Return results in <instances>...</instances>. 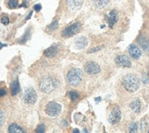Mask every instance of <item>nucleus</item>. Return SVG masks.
<instances>
[{
  "instance_id": "1",
  "label": "nucleus",
  "mask_w": 149,
  "mask_h": 133,
  "mask_svg": "<svg viewBox=\"0 0 149 133\" xmlns=\"http://www.w3.org/2000/svg\"><path fill=\"white\" fill-rule=\"evenodd\" d=\"M38 85H40V88L42 92L44 93H51L53 92L59 85V83L56 79H54L51 76H44L40 79V83H38Z\"/></svg>"
},
{
  "instance_id": "2",
  "label": "nucleus",
  "mask_w": 149,
  "mask_h": 133,
  "mask_svg": "<svg viewBox=\"0 0 149 133\" xmlns=\"http://www.w3.org/2000/svg\"><path fill=\"white\" fill-rule=\"evenodd\" d=\"M124 87L129 92H135L139 88V80L134 75H126L122 80Z\"/></svg>"
},
{
  "instance_id": "3",
  "label": "nucleus",
  "mask_w": 149,
  "mask_h": 133,
  "mask_svg": "<svg viewBox=\"0 0 149 133\" xmlns=\"http://www.w3.org/2000/svg\"><path fill=\"white\" fill-rule=\"evenodd\" d=\"M81 79H82V72L80 69L77 68L70 69L66 75L67 83L72 86L78 85L81 82Z\"/></svg>"
},
{
  "instance_id": "4",
  "label": "nucleus",
  "mask_w": 149,
  "mask_h": 133,
  "mask_svg": "<svg viewBox=\"0 0 149 133\" xmlns=\"http://www.w3.org/2000/svg\"><path fill=\"white\" fill-rule=\"evenodd\" d=\"M61 106L56 102H49L46 106V113L49 117H56L61 113Z\"/></svg>"
},
{
  "instance_id": "5",
  "label": "nucleus",
  "mask_w": 149,
  "mask_h": 133,
  "mask_svg": "<svg viewBox=\"0 0 149 133\" xmlns=\"http://www.w3.org/2000/svg\"><path fill=\"white\" fill-rule=\"evenodd\" d=\"M80 30H81V24L79 22H76L72 25L67 27V28L62 31L61 34L63 37L69 38V37H72V36L77 34V33L80 31Z\"/></svg>"
},
{
  "instance_id": "6",
  "label": "nucleus",
  "mask_w": 149,
  "mask_h": 133,
  "mask_svg": "<svg viewBox=\"0 0 149 133\" xmlns=\"http://www.w3.org/2000/svg\"><path fill=\"white\" fill-rule=\"evenodd\" d=\"M24 101L27 104H34L37 101V93L33 88H28L24 93Z\"/></svg>"
},
{
  "instance_id": "7",
  "label": "nucleus",
  "mask_w": 149,
  "mask_h": 133,
  "mask_svg": "<svg viewBox=\"0 0 149 133\" xmlns=\"http://www.w3.org/2000/svg\"><path fill=\"white\" fill-rule=\"evenodd\" d=\"M120 119H121V110L118 106H115L109 114L108 120L111 124H116L120 121Z\"/></svg>"
},
{
  "instance_id": "8",
  "label": "nucleus",
  "mask_w": 149,
  "mask_h": 133,
  "mask_svg": "<svg viewBox=\"0 0 149 133\" xmlns=\"http://www.w3.org/2000/svg\"><path fill=\"white\" fill-rule=\"evenodd\" d=\"M84 70L88 75H97L101 72V68L99 64L93 62H89L84 66Z\"/></svg>"
},
{
  "instance_id": "9",
  "label": "nucleus",
  "mask_w": 149,
  "mask_h": 133,
  "mask_svg": "<svg viewBox=\"0 0 149 133\" xmlns=\"http://www.w3.org/2000/svg\"><path fill=\"white\" fill-rule=\"evenodd\" d=\"M128 53H129V55H130L133 59L138 60L141 57V55H142V51H141V49L138 47L137 45L131 44L128 47Z\"/></svg>"
},
{
  "instance_id": "10",
  "label": "nucleus",
  "mask_w": 149,
  "mask_h": 133,
  "mask_svg": "<svg viewBox=\"0 0 149 133\" xmlns=\"http://www.w3.org/2000/svg\"><path fill=\"white\" fill-rule=\"evenodd\" d=\"M115 63L122 67H131V61L125 55H118L115 58Z\"/></svg>"
},
{
  "instance_id": "11",
  "label": "nucleus",
  "mask_w": 149,
  "mask_h": 133,
  "mask_svg": "<svg viewBox=\"0 0 149 133\" xmlns=\"http://www.w3.org/2000/svg\"><path fill=\"white\" fill-rule=\"evenodd\" d=\"M83 0H67V6L70 9L76 11L80 9L82 6Z\"/></svg>"
},
{
  "instance_id": "12",
  "label": "nucleus",
  "mask_w": 149,
  "mask_h": 133,
  "mask_svg": "<svg viewBox=\"0 0 149 133\" xmlns=\"http://www.w3.org/2000/svg\"><path fill=\"white\" fill-rule=\"evenodd\" d=\"M75 44L77 49H84L88 45V41L84 36H80L75 39Z\"/></svg>"
},
{
  "instance_id": "13",
  "label": "nucleus",
  "mask_w": 149,
  "mask_h": 133,
  "mask_svg": "<svg viewBox=\"0 0 149 133\" xmlns=\"http://www.w3.org/2000/svg\"><path fill=\"white\" fill-rule=\"evenodd\" d=\"M117 19H118V15H117V12H116L115 10H112L109 13L108 20H109V25L111 28H113V25L117 22Z\"/></svg>"
},
{
  "instance_id": "14",
  "label": "nucleus",
  "mask_w": 149,
  "mask_h": 133,
  "mask_svg": "<svg viewBox=\"0 0 149 133\" xmlns=\"http://www.w3.org/2000/svg\"><path fill=\"white\" fill-rule=\"evenodd\" d=\"M57 53H58V47L53 45V46H50L49 48H48L44 51V55L48 58H52V57L56 56Z\"/></svg>"
},
{
  "instance_id": "15",
  "label": "nucleus",
  "mask_w": 149,
  "mask_h": 133,
  "mask_svg": "<svg viewBox=\"0 0 149 133\" xmlns=\"http://www.w3.org/2000/svg\"><path fill=\"white\" fill-rule=\"evenodd\" d=\"M19 82H18V79H16L13 81V83L10 85V89H11V95L12 96H16L17 93L19 92Z\"/></svg>"
},
{
  "instance_id": "16",
  "label": "nucleus",
  "mask_w": 149,
  "mask_h": 133,
  "mask_svg": "<svg viewBox=\"0 0 149 133\" xmlns=\"http://www.w3.org/2000/svg\"><path fill=\"white\" fill-rule=\"evenodd\" d=\"M8 132H11V133H23L25 132L24 129L20 127V126H18L17 124H11L9 127H8Z\"/></svg>"
},
{
  "instance_id": "17",
  "label": "nucleus",
  "mask_w": 149,
  "mask_h": 133,
  "mask_svg": "<svg viewBox=\"0 0 149 133\" xmlns=\"http://www.w3.org/2000/svg\"><path fill=\"white\" fill-rule=\"evenodd\" d=\"M138 42H139V44H140L141 47L143 48L145 51H146L147 52H149V39H147L145 37H141L138 39Z\"/></svg>"
},
{
  "instance_id": "18",
  "label": "nucleus",
  "mask_w": 149,
  "mask_h": 133,
  "mask_svg": "<svg viewBox=\"0 0 149 133\" xmlns=\"http://www.w3.org/2000/svg\"><path fill=\"white\" fill-rule=\"evenodd\" d=\"M130 106H131V108H132L135 113H139L140 110H141V103H140V101L138 100V99H136V100L133 101V102L130 104Z\"/></svg>"
},
{
  "instance_id": "19",
  "label": "nucleus",
  "mask_w": 149,
  "mask_h": 133,
  "mask_svg": "<svg viewBox=\"0 0 149 133\" xmlns=\"http://www.w3.org/2000/svg\"><path fill=\"white\" fill-rule=\"evenodd\" d=\"M110 0H93V3L95 6L99 8H104L105 6L109 4Z\"/></svg>"
},
{
  "instance_id": "20",
  "label": "nucleus",
  "mask_w": 149,
  "mask_h": 133,
  "mask_svg": "<svg viewBox=\"0 0 149 133\" xmlns=\"http://www.w3.org/2000/svg\"><path fill=\"white\" fill-rule=\"evenodd\" d=\"M68 95H69V97L72 99V101H75L76 99H78V97H79V95H78V93L75 92V91H70L68 93Z\"/></svg>"
},
{
  "instance_id": "21",
  "label": "nucleus",
  "mask_w": 149,
  "mask_h": 133,
  "mask_svg": "<svg viewBox=\"0 0 149 133\" xmlns=\"http://www.w3.org/2000/svg\"><path fill=\"white\" fill-rule=\"evenodd\" d=\"M58 26H59V23H58L57 20H55V21H53L50 25H49V26L47 27V30H50V31H51V30H55L58 28Z\"/></svg>"
},
{
  "instance_id": "22",
  "label": "nucleus",
  "mask_w": 149,
  "mask_h": 133,
  "mask_svg": "<svg viewBox=\"0 0 149 133\" xmlns=\"http://www.w3.org/2000/svg\"><path fill=\"white\" fill-rule=\"evenodd\" d=\"M8 6L10 8H16L17 6V0H9Z\"/></svg>"
},
{
  "instance_id": "23",
  "label": "nucleus",
  "mask_w": 149,
  "mask_h": 133,
  "mask_svg": "<svg viewBox=\"0 0 149 133\" xmlns=\"http://www.w3.org/2000/svg\"><path fill=\"white\" fill-rule=\"evenodd\" d=\"M137 130V124L136 123H133L131 126L129 127V131L130 132H136Z\"/></svg>"
},
{
  "instance_id": "24",
  "label": "nucleus",
  "mask_w": 149,
  "mask_h": 133,
  "mask_svg": "<svg viewBox=\"0 0 149 133\" xmlns=\"http://www.w3.org/2000/svg\"><path fill=\"white\" fill-rule=\"evenodd\" d=\"M5 123V113L3 110L0 109V126H2Z\"/></svg>"
},
{
  "instance_id": "25",
  "label": "nucleus",
  "mask_w": 149,
  "mask_h": 133,
  "mask_svg": "<svg viewBox=\"0 0 149 133\" xmlns=\"http://www.w3.org/2000/svg\"><path fill=\"white\" fill-rule=\"evenodd\" d=\"M37 132H45V126L43 124H40L36 129Z\"/></svg>"
},
{
  "instance_id": "26",
  "label": "nucleus",
  "mask_w": 149,
  "mask_h": 133,
  "mask_svg": "<svg viewBox=\"0 0 149 133\" xmlns=\"http://www.w3.org/2000/svg\"><path fill=\"white\" fill-rule=\"evenodd\" d=\"M1 22H2V24H4V25H8V24L9 23V19H8V17H3V18H1Z\"/></svg>"
},
{
  "instance_id": "27",
  "label": "nucleus",
  "mask_w": 149,
  "mask_h": 133,
  "mask_svg": "<svg viewBox=\"0 0 149 133\" xmlns=\"http://www.w3.org/2000/svg\"><path fill=\"white\" fill-rule=\"evenodd\" d=\"M6 95V90L5 88H0V97Z\"/></svg>"
},
{
  "instance_id": "28",
  "label": "nucleus",
  "mask_w": 149,
  "mask_h": 133,
  "mask_svg": "<svg viewBox=\"0 0 149 133\" xmlns=\"http://www.w3.org/2000/svg\"><path fill=\"white\" fill-rule=\"evenodd\" d=\"M102 49V47H96V48H93V49H92V50H90V53H92V52H96L97 51H100Z\"/></svg>"
},
{
  "instance_id": "29",
  "label": "nucleus",
  "mask_w": 149,
  "mask_h": 133,
  "mask_svg": "<svg viewBox=\"0 0 149 133\" xmlns=\"http://www.w3.org/2000/svg\"><path fill=\"white\" fill-rule=\"evenodd\" d=\"M34 9H35L36 11H40V10L41 9V5H40V4L35 5V6H34Z\"/></svg>"
},
{
  "instance_id": "30",
  "label": "nucleus",
  "mask_w": 149,
  "mask_h": 133,
  "mask_svg": "<svg viewBox=\"0 0 149 133\" xmlns=\"http://www.w3.org/2000/svg\"><path fill=\"white\" fill-rule=\"evenodd\" d=\"M143 80H144L145 83H148V78H147V75L146 74L143 75Z\"/></svg>"
},
{
  "instance_id": "31",
  "label": "nucleus",
  "mask_w": 149,
  "mask_h": 133,
  "mask_svg": "<svg viewBox=\"0 0 149 133\" xmlns=\"http://www.w3.org/2000/svg\"><path fill=\"white\" fill-rule=\"evenodd\" d=\"M61 124H62V126H64V127H66V126H67V122H66L65 120H63V121L61 122Z\"/></svg>"
},
{
  "instance_id": "32",
  "label": "nucleus",
  "mask_w": 149,
  "mask_h": 133,
  "mask_svg": "<svg viewBox=\"0 0 149 133\" xmlns=\"http://www.w3.org/2000/svg\"><path fill=\"white\" fill-rule=\"evenodd\" d=\"M95 101H96V102L101 101V97H97V98H95Z\"/></svg>"
},
{
  "instance_id": "33",
  "label": "nucleus",
  "mask_w": 149,
  "mask_h": 133,
  "mask_svg": "<svg viewBox=\"0 0 149 133\" xmlns=\"http://www.w3.org/2000/svg\"><path fill=\"white\" fill-rule=\"evenodd\" d=\"M73 132H79V129H73Z\"/></svg>"
},
{
  "instance_id": "34",
  "label": "nucleus",
  "mask_w": 149,
  "mask_h": 133,
  "mask_svg": "<svg viewBox=\"0 0 149 133\" xmlns=\"http://www.w3.org/2000/svg\"><path fill=\"white\" fill-rule=\"evenodd\" d=\"M148 131H149V130H148Z\"/></svg>"
}]
</instances>
